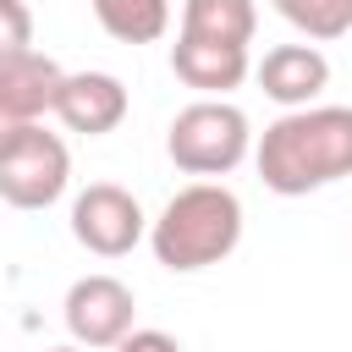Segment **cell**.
I'll list each match as a JSON object with an SVG mask.
<instances>
[{"label":"cell","mask_w":352,"mask_h":352,"mask_svg":"<svg viewBox=\"0 0 352 352\" xmlns=\"http://www.w3.org/2000/svg\"><path fill=\"white\" fill-rule=\"evenodd\" d=\"M72 236H77L88 253H99V258H121V253H132V248L148 236V214H143V204H138L126 187H116V182H88V187L72 198Z\"/></svg>","instance_id":"5b68a950"},{"label":"cell","mask_w":352,"mask_h":352,"mask_svg":"<svg viewBox=\"0 0 352 352\" xmlns=\"http://www.w3.org/2000/svg\"><path fill=\"white\" fill-rule=\"evenodd\" d=\"M258 88H264V99H275L286 110H308L330 88V60L319 44H275L258 60Z\"/></svg>","instance_id":"9c48e42d"},{"label":"cell","mask_w":352,"mask_h":352,"mask_svg":"<svg viewBox=\"0 0 352 352\" xmlns=\"http://www.w3.org/2000/svg\"><path fill=\"white\" fill-rule=\"evenodd\" d=\"M99 28L121 44H154L170 28V0H88Z\"/></svg>","instance_id":"7c38bea8"},{"label":"cell","mask_w":352,"mask_h":352,"mask_svg":"<svg viewBox=\"0 0 352 352\" xmlns=\"http://www.w3.org/2000/svg\"><path fill=\"white\" fill-rule=\"evenodd\" d=\"M253 148V126L231 99H192L187 110H176L170 132H165V154L176 170L187 176H226L248 160Z\"/></svg>","instance_id":"3957f363"},{"label":"cell","mask_w":352,"mask_h":352,"mask_svg":"<svg viewBox=\"0 0 352 352\" xmlns=\"http://www.w3.org/2000/svg\"><path fill=\"white\" fill-rule=\"evenodd\" d=\"M170 72H176L187 88H198L204 99H226L231 88L248 82V50H242V44H214V38H187V33H176V44H170Z\"/></svg>","instance_id":"30bf717a"},{"label":"cell","mask_w":352,"mask_h":352,"mask_svg":"<svg viewBox=\"0 0 352 352\" xmlns=\"http://www.w3.org/2000/svg\"><path fill=\"white\" fill-rule=\"evenodd\" d=\"M132 314H138L132 286L116 275H82L66 292V330H72V346L82 352H110L132 330Z\"/></svg>","instance_id":"8992f818"},{"label":"cell","mask_w":352,"mask_h":352,"mask_svg":"<svg viewBox=\"0 0 352 352\" xmlns=\"http://www.w3.org/2000/svg\"><path fill=\"white\" fill-rule=\"evenodd\" d=\"M55 116L66 132L104 138L126 121V82L110 72H66V82L55 94Z\"/></svg>","instance_id":"52a82bcc"},{"label":"cell","mask_w":352,"mask_h":352,"mask_svg":"<svg viewBox=\"0 0 352 352\" xmlns=\"http://www.w3.org/2000/svg\"><path fill=\"white\" fill-rule=\"evenodd\" d=\"M110 352H182V341H176L170 330H138V324H132Z\"/></svg>","instance_id":"9a60e30c"},{"label":"cell","mask_w":352,"mask_h":352,"mask_svg":"<svg viewBox=\"0 0 352 352\" xmlns=\"http://www.w3.org/2000/svg\"><path fill=\"white\" fill-rule=\"evenodd\" d=\"M253 160H258L264 187L280 198H308V192L352 176V104L286 110L280 121L264 126Z\"/></svg>","instance_id":"6da1fadb"},{"label":"cell","mask_w":352,"mask_h":352,"mask_svg":"<svg viewBox=\"0 0 352 352\" xmlns=\"http://www.w3.org/2000/svg\"><path fill=\"white\" fill-rule=\"evenodd\" d=\"M50 352H82V346H50Z\"/></svg>","instance_id":"2e32d148"},{"label":"cell","mask_w":352,"mask_h":352,"mask_svg":"<svg viewBox=\"0 0 352 352\" xmlns=\"http://www.w3.org/2000/svg\"><path fill=\"white\" fill-rule=\"evenodd\" d=\"M270 6L314 44H330V38L352 33V0H270Z\"/></svg>","instance_id":"4fadbf2b"},{"label":"cell","mask_w":352,"mask_h":352,"mask_svg":"<svg viewBox=\"0 0 352 352\" xmlns=\"http://www.w3.org/2000/svg\"><path fill=\"white\" fill-rule=\"evenodd\" d=\"M60 82H66V72L38 50H22V55L0 60V121L6 126H38L55 110Z\"/></svg>","instance_id":"ba28073f"},{"label":"cell","mask_w":352,"mask_h":352,"mask_svg":"<svg viewBox=\"0 0 352 352\" xmlns=\"http://www.w3.org/2000/svg\"><path fill=\"white\" fill-rule=\"evenodd\" d=\"M258 11L253 0H182V28L187 38H214V44H253Z\"/></svg>","instance_id":"8fae6325"},{"label":"cell","mask_w":352,"mask_h":352,"mask_svg":"<svg viewBox=\"0 0 352 352\" xmlns=\"http://www.w3.org/2000/svg\"><path fill=\"white\" fill-rule=\"evenodd\" d=\"M33 50V11L22 0H0V60Z\"/></svg>","instance_id":"5bb4252c"},{"label":"cell","mask_w":352,"mask_h":352,"mask_svg":"<svg viewBox=\"0 0 352 352\" xmlns=\"http://www.w3.org/2000/svg\"><path fill=\"white\" fill-rule=\"evenodd\" d=\"M72 182V154L55 132L22 126L6 148H0V198L11 209H50Z\"/></svg>","instance_id":"277c9868"},{"label":"cell","mask_w":352,"mask_h":352,"mask_svg":"<svg viewBox=\"0 0 352 352\" xmlns=\"http://www.w3.org/2000/svg\"><path fill=\"white\" fill-rule=\"evenodd\" d=\"M242 242V198L226 182H187L148 220V248L170 275L209 270L231 258Z\"/></svg>","instance_id":"7a4b0ae2"}]
</instances>
